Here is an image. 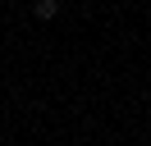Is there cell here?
<instances>
[{
	"instance_id": "cell-2",
	"label": "cell",
	"mask_w": 151,
	"mask_h": 146,
	"mask_svg": "<svg viewBox=\"0 0 151 146\" xmlns=\"http://www.w3.org/2000/svg\"><path fill=\"white\" fill-rule=\"evenodd\" d=\"M0 78H5V69H0Z\"/></svg>"
},
{
	"instance_id": "cell-1",
	"label": "cell",
	"mask_w": 151,
	"mask_h": 146,
	"mask_svg": "<svg viewBox=\"0 0 151 146\" xmlns=\"http://www.w3.org/2000/svg\"><path fill=\"white\" fill-rule=\"evenodd\" d=\"M32 14H37L41 23H50V18L60 14V0H37V5H32Z\"/></svg>"
}]
</instances>
